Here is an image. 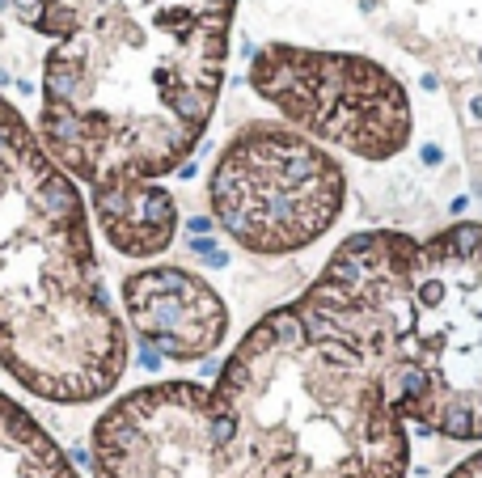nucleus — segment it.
Returning <instances> with one entry per match:
<instances>
[{"label":"nucleus","mask_w":482,"mask_h":478,"mask_svg":"<svg viewBox=\"0 0 482 478\" xmlns=\"http://www.w3.org/2000/svg\"><path fill=\"white\" fill-rule=\"evenodd\" d=\"M93 478H406L410 428L368 356L305 296L271 309L211 385L115 398L89 436Z\"/></svg>","instance_id":"f257e3e1"},{"label":"nucleus","mask_w":482,"mask_h":478,"mask_svg":"<svg viewBox=\"0 0 482 478\" xmlns=\"http://www.w3.org/2000/svg\"><path fill=\"white\" fill-rule=\"evenodd\" d=\"M42 34L38 144L89 207L191 161L225 85L237 0H13Z\"/></svg>","instance_id":"f03ea898"},{"label":"nucleus","mask_w":482,"mask_h":478,"mask_svg":"<svg viewBox=\"0 0 482 478\" xmlns=\"http://www.w3.org/2000/svg\"><path fill=\"white\" fill-rule=\"evenodd\" d=\"M368 356L406 428L482 440V225L364 229L300 292Z\"/></svg>","instance_id":"7ed1b4c3"},{"label":"nucleus","mask_w":482,"mask_h":478,"mask_svg":"<svg viewBox=\"0 0 482 478\" xmlns=\"http://www.w3.org/2000/svg\"><path fill=\"white\" fill-rule=\"evenodd\" d=\"M0 368L30 394L81 406L127 368L77 182L0 97Z\"/></svg>","instance_id":"20e7f679"},{"label":"nucleus","mask_w":482,"mask_h":478,"mask_svg":"<svg viewBox=\"0 0 482 478\" xmlns=\"http://www.w3.org/2000/svg\"><path fill=\"white\" fill-rule=\"evenodd\" d=\"M207 203L220 233L258 258H284L321 241L347 203L339 157L288 123H246L207 174Z\"/></svg>","instance_id":"39448f33"},{"label":"nucleus","mask_w":482,"mask_h":478,"mask_svg":"<svg viewBox=\"0 0 482 478\" xmlns=\"http://www.w3.org/2000/svg\"><path fill=\"white\" fill-rule=\"evenodd\" d=\"M250 85L292 132L364 161L398 157L415 132L402 81L355 51L271 42L254 56Z\"/></svg>","instance_id":"423d86ee"},{"label":"nucleus","mask_w":482,"mask_h":478,"mask_svg":"<svg viewBox=\"0 0 482 478\" xmlns=\"http://www.w3.org/2000/svg\"><path fill=\"white\" fill-rule=\"evenodd\" d=\"M123 309L140 347L161 360H207L229 335L220 292L186 267H144L123 280Z\"/></svg>","instance_id":"0eeeda50"},{"label":"nucleus","mask_w":482,"mask_h":478,"mask_svg":"<svg viewBox=\"0 0 482 478\" xmlns=\"http://www.w3.org/2000/svg\"><path fill=\"white\" fill-rule=\"evenodd\" d=\"M0 478H81L42 423L0 390Z\"/></svg>","instance_id":"6e6552de"},{"label":"nucleus","mask_w":482,"mask_h":478,"mask_svg":"<svg viewBox=\"0 0 482 478\" xmlns=\"http://www.w3.org/2000/svg\"><path fill=\"white\" fill-rule=\"evenodd\" d=\"M444 478H482V449H478V453H469L461 465H453Z\"/></svg>","instance_id":"1a4fd4ad"}]
</instances>
